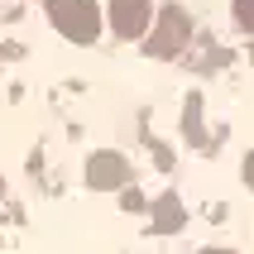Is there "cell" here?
Wrapping results in <instances>:
<instances>
[{
    "instance_id": "7",
    "label": "cell",
    "mask_w": 254,
    "mask_h": 254,
    "mask_svg": "<svg viewBox=\"0 0 254 254\" xmlns=\"http://www.w3.org/2000/svg\"><path fill=\"white\" fill-rule=\"evenodd\" d=\"M240 178H245V187H250V192H254V149H250V154H245V163H240Z\"/></svg>"
},
{
    "instance_id": "9",
    "label": "cell",
    "mask_w": 254,
    "mask_h": 254,
    "mask_svg": "<svg viewBox=\"0 0 254 254\" xmlns=\"http://www.w3.org/2000/svg\"><path fill=\"white\" fill-rule=\"evenodd\" d=\"M197 254H240V250H197Z\"/></svg>"
},
{
    "instance_id": "1",
    "label": "cell",
    "mask_w": 254,
    "mask_h": 254,
    "mask_svg": "<svg viewBox=\"0 0 254 254\" xmlns=\"http://www.w3.org/2000/svg\"><path fill=\"white\" fill-rule=\"evenodd\" d=\"M43 14L67 43H82V48L96 43L101 29H106V10L96 0H43Z\"/></svg>"
},
{
    "instance_id": "2",
    "label": "cell",
    "mask_w": 254,
    "mask_h": 254,
    "mask_svg": "<svg viewBox=\"0 0 254 254\" xmlns=\"http://www.w3.org/2000/svg\"><path fill=\"white\" fill-rule=\"evenodd\" d=\"M192 39V14L183 5H163L154 14V29L144 34V53L149 58H178Z\"/></svg>"
},
{
    "instance_id": "3",
    "label": "cell",
    "mask_w": 254,
    "mask_h": 254,
    "mask_svg": "<svg viewBox=\"0 0 254 254\" xmlns=\"http://www.w3.org/2000/svg\"><path fill=\"white\" fill-rule=\"evenodd\" d=\"M106 24H111L115 39L134 43V39H144L154 29V5L149 0H111L106 5Z\"/></svg>"
},
{
    "instance_id": "5",
    "label": "cell",
    "mask_w": 254,
    "mask_h": 254,
    "mask_svg": "<svg viewBox=\"0 0 254 254\" xmlns=\"http://www.w3.org/2000/svg\"><path fill=\"white\" fill-rule=\"evenodd\" d=\"M183 226H187L183 201L173 197V192H163V197L154 201V230H158V235H173V230H183Z\"/></svg>"
},
{
    "instance_id": "4",
    "label": "cell",
    "mask_w": 254,
    "mask_h": 254,
    "mask_svg": "<svg viewBox=\"0 0 254 254\" xmlns=\"http://www.w3.org/2000/svg\"><path fill=\"white\" fill-rule=\"evenodd\" d=\"M86 183L96 187V192L125 187L129 183V158L125 154H91V163H86Z\"/></svg>"
},
{
    "instance_id": "10",
    "label": "cell",
    "mask_w": 254,
    "mask_h": 254,
    "mask_svg": "<svg viewBox=\"0 0 254 254\" xmlns=\"http://www.w3.org/2000/svg\"><path fill=\"white\" fill-rule=\"evenodd\" d=\"M0 197H5V178H0Z\"/></svg>"
},
{
    "instance_id": "6",
    "label": "cell",
    "mask_w": 254,
    "mask_h": 254,
    "mask_svg": "<svg viewBox=\"0 0 254 254\" xmlns=\"http://www.w3.org/2000/svg\"><path fill=\"white\" fill-rule=\"evenodd\" d=\"M230 14H235V24L245 34H254V0H230Z\"/></svg>"
},
{
    "instance_id": "8",
    "label": "cell",
    "mask_w": 254,
    "mask_h": 254,
    "mask_svg": "<svg viewBox=\"0 0 254 254\" xmlns=\"http://www.w3.org/2000/svg\"><path fill=\"white\" fill-rule=\"evenodd\" d=\"M125 211H144V197H139V192H125Z\"/></svg>"
}]
</instances>
